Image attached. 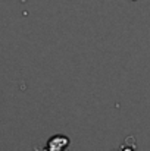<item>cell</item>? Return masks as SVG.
Listing matches in <instances>:
<instances>
[{
  "mask_svg": "<svg viewBox=\"0 0 150 151\" xmlns=\"http://www.w3.org/2000/svg\"><path fill=\"white\" fill-rule=\"evenodd\" d=\"M69 138L65 135H54L51 137L46 145V148L49 151H66V148L69 147Z\"/></svg>",
  "mask_w": 150,
  "mask_h": 151,
  "instance_id": "6da1fadb",
  "label": "cell"
},
{
  "mask_svg": "<svg viewBox=\"0 0 150 151\" xmlns=\"http://www.w3.org/2000/svg\"><path fill=\"white\" fill-rule=\"evenodd\" d=\"M124 151H134V150H131V148H127V150H124Z\"/></svg>",
  "mask_w": 150,
  "mask_h": 151,
  "instance_id": "7a4b0ae2",
  "label": "cell"
},
{
  "mask_svg": "<svg viewBox=\"0 0 150 151\" xmlns=\"http://www.w3.org/2000/svg\"><path fill=\"white\" fill-rule=\"evenodd\" d=\"M38 151H49V150H47V148H44V150H38Z\"/></svg>",
  "mask_w": 150,
  "mask_h": 151,
  "instance_id": "3957f363",
  "label": "cell"
}]
</instances>
